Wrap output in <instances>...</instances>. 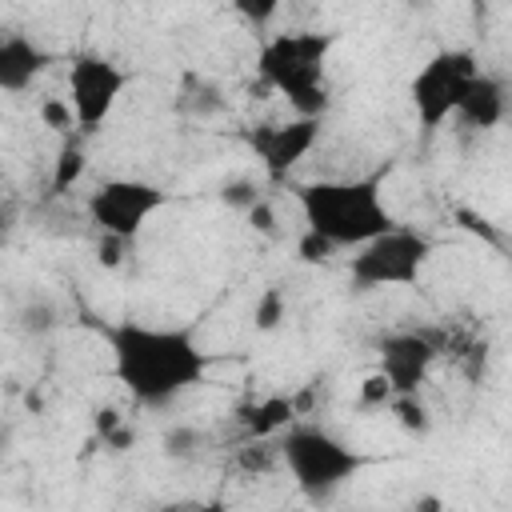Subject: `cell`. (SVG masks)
Here are the masks:
<instances>
[{"label":"cell","mask_w":512,"mask_h":512,"mask_svg":"<svg viewBox=\"0 0 512 512\" xmlns=\"http://www.w3.org/2000/svg\"><path fill=\"white\" fill-rule=\"evenodd\" d=\"M112 372L128 388V396L144 408H164L204 384L208 352L196 340L192 324H144V320H116L104 328Z\"/></svg>","instance_id":"1"},{"label":"cell","mask_w":512,"mask_h":512,"mask_svg":"<svg viewBox=\"0 0 512 512\" xmlns=\"http://www.w3.org/2000/svg\"><path fill=\"white\" fill-rule=\"evenodd\" d=\"M296 204H300L304 228L320 232L332 248H348V252L396 224L392 208L384 204V172L300 184Z\"/></svg>","instance_id":"2"},{"label":"cell","mask_w":512,"mask_h":512,"mask_svg":"<svg viewBox=\"0 0 512 512\" xmlns=\"http://www.w3.org/2000/svg\"><path fill=\"white\" fill-rule=\"evenodd\" d=\"M332 44H336L332 32H280L264 40L256 52L260 84L280 92L296 116H324L328 112L324 64Z\"/></svg>","instance_id":"3"},{"label":"cell","mask_w":512,"mask_h":512,"mask_svg":"<svg viewBox=\"0 0 512 512\" xmlns=\"http://www.w3.org/2000/svg\"><path fill=\"white\" fill-rule=\"evenodd\" d=\"M276 448H280V464L288 468L296 488H304L308 496H328L364 468V456L352 452L340 436H332L320 424H296L292 420L276 436Z\"/></svg>","instance_id":"4"},{"label":"cell","mask_w":512,"mask_h":512,"mask_svg":"<svg viewBox=\"0 0 512 512\" xmlns=\"http://www.w3.org/2000/svg\"><path fill=\"white\" fill-rule=\"evenodd\" d=\"M476 72H480V60L468 48H440L420 64V72L408 84V104L424 136H436L456 116Z\"/></svg>","instance_id":"5"},{"label":"cell","mask_w":512,"mask_h":512,"mask_svg":"<svg viewBox=\"0 0 512 512\" xmlns=\"http://www.w3.org/2000/svg\"><path fill=\"white\" fill-rule=\"evenodd\" d=\"M428 260H432V240L416 228L392 224L388 232L352 248L348 276L364 292L368 288H412L420 280V272L428 268Z\"/></svg>","instance_id":"6"},{"label":"cell","mask_w":512,"mask_h":512,"mask_svg":"<svg viewBox=\"0 0 512 512\" xmlns=\"http://www.w3.org/2000/svg\"><path fill=\"white\" fill-rule=\"evenodd\" d=\"M128 84H132V76L116 60L96 56V52H80L64 72V88H68V104H72V116H76V132L80 136L100 132L108 124L112 108L120 104Z\"/></svg>","instance_id":"7"},{"label":"cell","mask_w":512,"mask_h":512,"mask_svg":"<svg viewBox=\"0 0 512 512\" xmlns=\"http://www.w3.org/2000/svg\"><path fill=\"white\" fill-rule=\"evenodd\" d=\"M164 192L152 180L140 176H112L104 180L92 196H88V216L100 228V236H120V240H136L144 232V224L164 208Z\"/></svg>","instance_id":"8"},{"label":"cell","mask_w":512,"mask_h":512,"mask_svg":"<svg viewBox=\"0 0 512 512\" xmlns=\"http://www.w3.org/2000/svg\"><path fill=\"white\" fill-rule=\"evenodd\" d=\"M320 128H324V116H292L276 124H256L248 132V148L256 152V160L264 164L272 180H284L316 148Z\"/></svg>","instance_id":"9"},{"label":"cell","mask_w":512,"mask_h":512,"mask_svg":"<svg viewBox=\"0 0 512 512\" xmlns=\"http://www.w3.org/2000/svg\"><path fill=\"white\" fill-rule=\"evenodd\" d=\"M436 356L440 344L432 332H392L380 340V372L388 376L392 392H420Z\"/></svg>","instance_id":"10"},{"label":"cell","mask_w":512,"mask_h":512,"mask_svg":"<svg viewBox=\"0 0 512 512\" xmlns=\"http://www.w3.org/2000/svg\"><path fill=\"white\" fill-rule=\"evenodd\" d=\"M48 60L52 56L36 40L20 32H0V92H28Z\"/></svg>","instance_id":"11"},{"label":"cell","mask_w":512,"mask_h":512,"mask_svg":"<svg viewBox=\"0 0 512 512\" xmlns=\"http://www.w3.org/2000/svg\"><path fill=\"white\" fill-rule=\"evenodd\" d=\"M504 112H508L504 80L480 68V72L472 76V84H468V92H464V100H460V108H456V116H452V120H460L464 128L488 132V128H496V124L504 120Z\"/></svg>","instance_id":"12"},{"label":"cell","mask_w":512,"mask_h":512,"mask_svg":"<svg viewBox=\"0 0 512 512\" xmlns=\"http://www.w3.org/2000/svg\"><path fill=\"white\" fill-rule=\"evenodd\" d=\"M240 420H244L248 436H280L296 420V400L292 396H264V400L248 404Z\"/></svg>","instance_id":"13"},{"label":"cell","mask_w":512,"mask_h":512,"mask_svg":"<svg viewBox=\"0 0 512 512\" xmlns=\"http://www.w3.org/2000/svg\"><path fill=\"white\" fill-rule=\"evenodd\" d=\"M84 168H88V156H84V148H80L76 132H68V136H64V144H60V152H56V160H52V180H48V188H52L56 196H64L68 188H76V184H80Z\"/></svg>","instance_id":"14"},{"label":"cell","mask_w":512,"mask_h":512,"mask_svg":"<svg viewBox=\"0 0 512 512\" xmlns=\"http://www.w3.org/2000/svg\"><path fill=\"white\" fill-rule=\"evenodd\" d=\"M388 412H392V416H396V424H400L404 432H412V436H424V432H428V424H432L428 404L420 400V392H396V396L388 400Z\"/></svg>","instance_id":"15"},{"label":"cell","mask_w":512,"mask_h":512,"mask_svg":"<svg viewBox=\"0 0 512 512\" xmlns=\"http://www.w3.org/2000/svg\"><path fill=\"white\" fill-rule=\"evenodd\" d=\"M36 116H40V124H44L48 132H56V136L76 132V116H72L68 96H44L40 108H36Z\"/></svg>","instance_id":"16"},{"label":"cell","mask_w":512,"mask_h":512,"mask_svg":"<svg viewBox=\"0 0 512 512\" xmlns=\"http://www.w3.org/2000/svg\"><path fill=\"white\" fill-rule=\"evenodd\" d=\"M284 4H288V0H228V8H232L244 24H252L256 32H264V28L280 16Z\"/></svg>","instance_id":"17"},{"label":"cell","mask_w":512,"mask_h":512,"mask_svg":"<svg viewBox=\"0 0 512 512\" xmlns=\"http://www.w3.org/2000/svg\"><path fill=\"white\" fill-rule=\"evenodd\" d=\"M284 312H288V300H284V292H280V288H264V292L256 296L252 320H256V328H260V332H272V328L284 320Z\"/></svg>","instance_id":"18"},{"label":"cell","mask_w":512,"mask_h":512,"mask_svg":"<svg viewBox=\"0 0 512 512\" xmlns=\"http://www.w3.org/2000/svg\"><path fill=\"white\" fill-rule=\"evenodd\" d=\"M392 396H396V392H392V384H388V376H384L380 368L360 380V404H364V408H388Z\"/></svg>","instance_id":"19"},{"label":"cell","mask_w":512,"mask_h":512,"mask_svg":"<svg viewBox=\"0 0 512 512\" xmlns=\"http://www.w3.org/2000/svg\"><path fill=\"white\" fill-rule=\"evenodd\" d=\"M332 252H336V248H332L320 232H312V228H304V232H300V240H296V256H300L304 264H328V260H332Z\"/></svg>","instance_id":"20"},{"label":"cell","mask_w":512,"mask_h":512,"mask_svg":"<svg viewBox=\"0 0 512 512\" xmlns=\"http://www.w3.org/2000/svg\"><path fill=\"white\" fill-rule=\"evenodd\" d=\"M456 220H460L472 236H480V240H488V244H496V248L504 244V232H500V228H492V220H484V216H476V212H468V208H460V212H456Z\"/></svg>","instance_id":"21"},{"label":"cell","mask_w":512,"mask_h":512,"mask_svg":"<svg viewBox=\"0 0 512 512\" xmlns=\"http://www.w3.org/2000/svg\"><path fill=\"white\" fill-rule=\"evenodd\" d=\"M256 196H260V188H256L252 180H228V184L220 188V200H224L228 208H248Z\"/></svg>","instance_id":"22"},{"label":"cell","mask_w":512,"mask_h":512,"mask_svg":"<svg viewBox=\"0 0 512 512\" xmlns=\"http://www.w3.org/2000/svg\"><path fill=\"white\" fill-rule=\"evenodd\" d=\"M244 216H248V224H252L256 232H264V236H272V232H276V208H272L264 196H256V200L244 208Z\"/></svg>","instance_id":"23"},{"label":"cell","mask_w":512,"mask_h":512,"mask_svg":"<svg viewBox=\"0 0 512 512\" xmlns=\"http://www.w3.org/2000/svg\"><path fill=\"white\" fill-rule=\"evenodd\" d=\"M132 248V240H120V236H100V264L104 268H116L124 260V252Z\"/></svg>","instance_id":"24"},{"label":"cell","mask_w":512,"mask_h":512,"mask_svg":"<svg viewBox=\"0 0 512 512\" xmlns=\"http://www.w3.org/2000/svg\"><path fill=\"white\" fill-rule=\"evenodd\" d=\"M100 444H108V448L124 452V448H132V444H136V432H132L128 424H116V428H112V432H108V436H104Z\"/></svg>","instance_id":"25"},{"label":"cell","mask_w":512,"mask_h":512,"mask_svg":"<svg viewBox=\"0 0 512 512\" xmlns=\"http://www.w3.org/2000/svg\"><path fill=\"white\" fill-rule=\"evenodd\" d=\"M116 424H124V416H120L116 408H100V412H96V440H104Z\"/></svg>","instance_id":"26"},{"label":"cell","mask_w":512,"mask_h":512,"mask_svg":"<svg viewBox=\"0 0 512 512\" xmlns=\"http://www.w3.org/2000/svg\"><path fill=\"white\" fill-rule=\"evenodd\" d=\"M0 176H4V164H0Z\"/></svg>","instance_id":"27"},{"label":"cell","mask_w":512,"mask_h":512,"mask_svg":"<svg viewBox=\"0 0 512 512\" xmlns=\"http://www.w3.org/2000/svg\"><path fill=\"white\" fill-rule=\"evenodd\" d=\"M476 4H484V0H476Z\"/></svg>","instance_id":"28"}]
</instances>
